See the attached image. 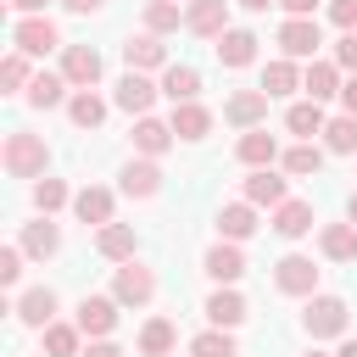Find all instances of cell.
Returning <instances> with one entry per match:
<instances>
[{
    "label": "cell",
    "mask_w": 357,
    "mask_h": 357,
    "mask_svg": "<svg viewBox=\"0 0 357 357\" xmlns=\"http://www.w3.org/2000/svg\"><path fill=\"white\" fill-rule=\"evenodd\" d=\"M0 162L11 178H45V162H50V145L45 134H28V128H11L6 145H0Z\"/></svg>",
    "instance_id": "obj_1"
},
{
    "label": "cell",
    "mask_w": 357,
    "mask_h": 357,
    "mask_svg": "<svg viewBox=\"0 0 357 357\" xmlns=\"http://www.w3.org/2000/svg\"><path fill=\"white\" fill-rule=\"evenodd\" d=\"M346 318H351V312H346L340 296H312L307 312H301V324H307L312 340H340V335H346Z\"/></svg>",
    "instance_id": "obj_2"
},
{
    "label": "cell",
    "mask_w": 357,
    "mask_h": 357,
    "mask_svg": "<svg viewBox=\"0 0 357 357\" xmlns=\"http://www.w3.org/2000/svg\"><path fill=\"white\" fill-rule=\"evenodd\" d=\"M112 296H117L123 307H145V301L156 296V273H151L145 262H134V257H128V262L117 268V279H112Z\"/></svg>",
    "instance_id": "obj_3"
},
{
    "label": "cell",
    "mask_w": 357,
    "mask_h": 357,
    "mask_svg": "<svg viewBox=\"0 0 357 357\" xmlns=\"http://www.w3.org/2000/svg\"><path fill=\"white\" fill-rule=\"evenodd\" d=\"M117 307H123L117 296H84V301H78V318H73V324H78V329H84L89 340H106V335L117 329Z\"/></svg>",
    "instance_id": "obj_4"
},
{
    "label": "cell",
    "mask_w": 357,
    "mask_h": 357,
    "mask_svg": "<svg viewBox=\"0 0 357 357\" xmlns=\"http://www.w3.org/2000/svg\"><path fill=\"white\" fill-rule=\"evenodd\" d=\"M318 45H324V33H318V22H312V17H290V22L279 28V50H284L290 61H312V56H318Z\"/></svg>",
    "instance_id": "obj_5"
},
{
    "label": "cell",
    "mask_w": 357,
    "mask_h": 357,
    "mask_svg": "<svg viewBox=\"0 0 357 357\" xmlns=\"http://www.w3.org/2000/svg\"><path fill=\"white\" fill-rule=\"evenodd\" d=\"M273 284L284 290V296H312L318 290V268H312V257H279L273 262Z\"/></svg>",
    "instance_id": "obj_6"
},
{
    "label": "cell",
    "mask_w": 357,
    "mask_h": 357,
    "mask_svg": "<svg viewBox=\"0 0 357 357\" xmlns=\"http://www.w3.org/2000/svg\"><path fill=\"white\" fill-rule=\"evenodd\" d=\"M184 28L201 39H223L229 33V0H190L184 6Z\"/></svg>",
    "instance_id": "obj_7"
},
{
    "label": "cell",
    "mask_w": 357,
    "mask_h": 357,
    "mask_svg": "<svg viewBox=\"0 0 357 357\" xmlns=\"http://www.w3.org/2000/svg\"><path fill=\"white\" fill-rule=\"evenodd\" d=\"M61 78H67L73 89H95V84H100V50L67 45V50H61Z\"/></svg>",
    "instance_id": "obj_8"
},
{
    "label": "cell",
    "mask_w": 357,
    "mask_h": 357,
    "mask_svg": "<svg viewBox=\"0 0 357 357\" xmlns=\"http://www.w3.org/2000/svg\"><path fill=\"white\" fill-rule=\"evenodd\" d=\"M11 39H17V50H28V56H45V50L61 45V33H56L50 17H22V22L11 28Z\"/></svg>",
    "instance_id": "obj_9"
},
{
    "label": "cell",
    "mask_w": 357,
    "mask_h": 357,
    "mask_svg": "<svg viewBox=\"0 0 357 357\" xmlns=\"http://www.w3.org/2000/svg\"><path fill=\"white\" fill-rule=\"evenodd\" d=\"M268 100H273V95H262V89H240V95L223 100V123H234V128H257V123L268 117Z\"/></svg>",
    "instance_id": "obj_10"
},
{
    "label": "cell",
    "mask_w": 357,
    "mask_h": 357,
    "mask_svg": "<svg viewBox=\"0 0 357 357\" xmlns=\"http://www.w3.org/2000/svg\"><path fill=\"white\" fill-rule=\"evenodd\" d=\"M156 95H162V89H156V84H151V78H145V73H134V67H128V78H123V84H117V95H112V100H117V106H123V112H128V117H145V112H151V100H156Z\"/></svg>",
    "instance_id": "obj_11"
},
{
    "label": "cell",
    "mask_w": 357,
    "mask_h": 357,
    "mask_svg": "<svg viewBox=\"0 0 357 357\" xmlns=\"http://www.w3.org/2000/svg\"><path fill=\"white\" fill-rule=\"evenodd\" d=\"M17 318H22L28 329H45V324H56V290H50V284H33V290H22V296H17Z\"/></svg>",
    "instance_id": "obj_12"
},
{
    "label": "cell",
    "mask_w": 357,
    "mask_h": 357,
    "mask_svg": "<svg viewBox=\"0 0 357 357\" xmlns=\"http://www.w3.org/2000/svg\"><path fill=\"white\" fill-rule=\"evenodd\" d=\"M123 61L134 67V73H151V67H167V50H162V33H134L128 45H123Z\"/></svg>",
    "instance_id": "obj_13"
},
{
    "label": "cell",
    "mask_w": 357,
    "mask_h": 357,
    "mask_svg": "<svg viewBox=\"0 0 357 357\" xmlns=\"http://www.w3.org/2000/svg\"><path fill=\"white\" fill-rule=\"evenodd\" d=\"M156 190H162V167H156V156H139V162H128V167H123V195L151 201Z\"/></svg>",
    "instance_id": "obj_14"
},
{
    "label": "cell",
    "mask_w": 357,
    "mask_h": 357,
    "mask_svg": "<svg viewBox=\"0 0 357 357\" xmlns=\"http://www.w3.org/2000/svg\"><path fill=\"white\" fill-rule=\"evenodd\" d=\"M206 273H212L218 284H234V279L245 273V251H240V240H218V245L206 251Z\"/></svg>",
    "instance_id": "obj_15"
},
{
    "label": "cell",
    "mask_w": 357,
    "mask_h": 357,
    "mask_svg": "<svg viewBox=\"0 0 357 357\" xmlns=\"http://www.w3.org/2000/svg\"><path fill=\"white\" fill-rule=\"evenodd\" d=\"M301 89H307V100H329V95H340V61H307V73H301Z\"/></svg>",
    "instance_id": "obj_16"
},
{
    "label": "cell",
    "mask_w": 357,
    "mask_h": 357,
    "mask_svg": "<svg viewBox=\"0 0 357 357\" xmlns=\"http://www.w3.org/2000/svg\"><path fill=\"white\" fill-rule=\"evenodd\" d=\"M167 123H173V134H178V139H206V134H212V112H206L201 100H178Z\"/></svg>",
    "instance_id": "obj_17"
},
{
    "label": "cell",
    "mask_w": 357,
    "mask_h": 357,
    "mask_svg": "<svg viewBox=\"0 0 357 357\" xmlns=\"http://www.w3.org/2000/svg\"><path fill=\"white\" fill-rule=\"evenodd\" d=\"M173 139H178V134H173V123H162V117H151V112L134 123V151H139V156H162Z\"/></svg>",
    "instance_id": "obj_18"
},
{
    "label": "cell",
    "mask_w": 357,
    "mask_h": 357,
    "mask_svg": "<svg viewBox=\"0 0 357 357\" xmlns=\"http://www.w3.org/2000/svg\"><path fill=\"white\" fill-rule=\"evenodd\" d=\"M234 156H240L245 167H273V156H279V139H273L268 128H245V134H240V145H234Z\"/></svg>",
    "instance_id": "obj_19"
},
{
    "label": "cell",
    "mask_w": 357,
    "mask_h": 357,
    "mask_svg": "<svg viewBox=\"0 0 357 357\" xmlns=\"http://www.w3.org/2000/svg\"><path fill=\"white\" fill-rule=\"evenodd\" d=\"M312 223H318L312 218V201H279L273 206V234H284V240H301Z\"/></svg>",
    "instance_id": "obj_20"
},
{
    "label": "cell",
    "mask_w": 357,
    "mask_h": 357,
    "mask_svg": "<svg viewBox=\"0 0 357 357\" xmlns=\"http://www.w3.org/2000/svg\"><path fill=\"white\" fill-rule=\"evenodd\" d=\"M17 245H22V251H28L33 262H45V257H56V251H61V229H56V223H50V218L39 212V223H28Z\"/></svg>",
    "instance_id": "obj_21"
},
{
    "label": "cell",
    "mask_w": 357,
    "mask_h": 357,
    "mask_svg": "<svg viewBox=\"0 0 357 357\" xmlns=\"http://www.w3.org/2000/svg\"><path fill=\"white\" fill-rule=\"evenodd\" d=\"M318 251L329 262H351L357 257V223H324L318 229Z\"/></svg>",
    "instance_id": "obj_22"
},
{
    "label": "cell",
    "mask_w": 357,
    "mask_h": 357,
    "mask_svg": "<svg viewBox=\"0 0 357 357\" xmlns=\"http://www.w3.org/2000/svg\"><path fill=\"white\" fill-rule=\"evenodd\" d=\"M95 251H100L106 262H128V257L139 251V240H134V229H128V223H106V229L95 234Z\"/></svg>",
    "instance_id": "obj_23"
},
{
    "label": "cell",
    "mask_w": 357,
    "mask_h": 357,
    "mask_svg": "<svg viewBox=\"0 0 357 357\" xmlns=\"http://www.w3.org/2000/svg\"><path fill=\"white\" fill-rule=\"evenodd\" d=\"M206 318H212L218 329L245 324V296H240V290H229V284H223V290H212V296H206Z\"/></svg>",
    "instance_id": "obj_24"
},
{
    "label": "cell",
    "mask_w": 357,
    "mask_h": 357,
    "mask_svg": "<svg viewBox=\"0 0 357 357\" xmlns=\"http://www.w3.org/2000/svg\"><path fill=\"white\" fill-rule=\"evenodd\" d=\"M218 61H223V67H251V61H257V33L229 28V33L218 39Z\"/></svg>",
    "instance_id": "obj_25"
},
{
    "label": "cell",
    "mask_w": 357,
    "mask_h": 357,
    "mask_svg": "<svg viewBox=\"0 0 357 357\" xmlns=\"http://www.w3.org/2000/svg\"><path fill=\"white\" fill-rule=\"evenodd\" d=\"M73 212H78L84 223H95V229H106V223H112V190H100V184H89V190H78V195H73Z\"/></svg>",
    "instance_id": "obj_26"
},
{
    "label": "cell",
    "mask_w": 357,
    "mask_h": 357,
    "mask_svg": "<svg viewBox=\"0 0 357 357\" xmlns=\"http://www.w3.org/2000/svg\"><path fill=\"white\" fill-rule=\"evenodd\" d=\"M67 78L61 73H33V84H28V106H39V112H50V106H61L67 100Z\"/></svg>",
    "instance_id": "obj_27"
},
{
    "label": "cell",
    "mask_w": 357,
    "mask_h": 357,
    "mask_svg": "<svg viewBox=\"0 0 357 357\" xmlns=\"http://www.w3.org/2000/svg\"><path fill=\"white\" fill-rule=\"evenodd\" d=\"M324 100H296L290 112H284V128L290 134H301V139H312V134H324Z\"/></svg>",
    "instance_id": "obj_28"
},
{
    "label": "cell",
    "mask_w": 357,
    "mask_h": 357,
    "mask_svg": "<svg viewBox=\"0 0 357 357\" xmlns=\"http://www.w3.org/2000/svg\"><path fill=\"white\" fill-rule=\"evenodd\" d=\"M218 234H223V240H251V234H257V212H251V201L223 206V212H218Z\"/></svg>",
    "instance_id": "obj_29"
},
{
    "label": "cell",
    "mask_w": 357,
    "mask_h": 357,
    "mask_svg": "<svg viewBox=\"0 0 357 357\" xmlns=\"http://www.w3.org/2000/svg\"><path fill=\"white\" fill-rule=\"evenodd\" d=\"M162 95L178 106V100H195L201 95V73L195 67H162Z\"/></svg>",
    "instance_id": "obj_30"
},
{
    "label": "cell",
    "mask_w": 357,
    "mask_h": 357,
    "mask_svg": "<svg viewBox=\"0 0 357 357\" xmlns=\"http://www.w3.org/2000/svg\"><path fill=\"white\" fill-rule=\"evenodd\" d=\"M245 201H251V206H279V201H290V195H284V178H273L268 167H257V173L245 178Z\"/></svg>",
    "instance_id": "obj_31"
},
{
    "label": "cell",
    "mask_w": 357,
    "mask_h": 357,
    "mask_svg": "<svg viewBox=\"0 0 357 357\" xmlns=\"http://www.w3.org/2000/svg\"><path fill=\"white\" fill-rule=\"evenodd\" d=\"M39 335H45V357H78V351H84V346H78V340H84L78 324H45Z\"/></svg>",
    "instance_id": "obj_32"
},
{
    "label": "cell",
    "mask_w": 357,
    "mask_h": 357,
    "mask_svg": "<svg viewBox=\"0 0 357 357\" xmlns=\"http://www.w3.org/2000/svg\"><path fill=\"white\" fill-rule=\"evenodd\" d=\"M324 145H329L335 156H357V117H351V112L329 117V123H324Z\"/></svg>",
    "instance_id": "obj_33"
},
{
    "label": "cell",
    "mask_w": 357,
    "mask_h": 357,
    "mask_svg": "<svg viewBox=\"0 0 357 357\" xmlns=\"http://www.w3.org/2000/svg\"><path fill=\"white\" fill-rule=\"evenodd\" d=\"M67 117H73L78 128H100V123H106V100H100L95 89H78V95L67 100Z\"/></svg>",
    "instance_id": "obj_34"
},
{
    "label": "cell",
    "mask_w": 357,
    "mask_h": 357,
    "mask_svg": "<svg viewBox=\"0 0 357 357\" xmlns=\"http://www.w3.org/2000/svg\"><path fill=\"white\" fill-rule=\"evenodd\" d=\"M173 340H178V329H173L167 318H151V324L139 329V351H145V357H167Z\"/></svg>",
    "instance_id": "obj_35"
},
{
    "label": "cell",
    "mask_w": 357,
    "mask_h": 357,
    "mask_svg": "<svg viewBox=\"0 0 357 357\" xmlns=\"http://www.w3.org/2000/svg\"><path fill=\"white\" fill-rule=\"evenodd\" d=\"M190 357H240V351H234V335L212 324V329H201V335L190 340Z\"/></svg>",
    "instance_id": "obj_36"
},
{
    "label": "cell",
    "mask_w": 357,
    "mask_h": 357,
    "mask_svg": "<svg viewBox=\"0 0 357 357\" xmlns=\"http://www.w3.org/2000/svg\"><path fill=\"white\" fill-rule=\"evenodd\" d=\"M296 84H301V73H296V61H290V56L262 67V95H290Z\"/></svg>",
    "instance_id": "obj_37"
},
{
    "label": "cell",
    "mask_w": 357,
    "mask_h": 357,
    "mask_svg": "<svg viewBox=\"0 0 357 357\" xmlns=\"http://www.w3.org/2000/svg\"><path fill=\"white\" fill-rule=\"evenodd\" d=\"M318 167H324V151H318L312 139H301V145L284 151V173H290V178H307V173H318Z\"/></svg>",
    "instance_id": "obj_38"
},
{
    "label": "cell",
    "mask_w": 357,
    "mask_h": 357,
    "mask_svg": "<svg viewBox=\"0 0 357 357\" xmlns=\"http://www.w3.org/2000/svg\"><path fill=\"white\" fill-rule=\"evenodd\" d=\"M28 84H33V73H28V50H11V56L0 61V89L17 95V89H28Z\"/></svg>",
    "instance_id": "obj_39"
},
{
    "label": "cell",
    "mask_w": 357,
    "mask_h": 357,
    "mask_svg": "<svg viewBox=\"0 0 357 357\" xmlns=\"http://www.w3.org/2000/svg\"><path fill=\"white\" fill-rule=\"evenodd\" d=\"M67 201H73V190H67L61 178H39V184H33V206H39L45 218H50V212H61Z\"/></svg>",
    "instance_id": "obj_40"
},
{
    "label": "cell",
    "mask_w": 357,
    "mask_h": 357,
    "mask_svg": "<svg viewBox=\"0 0 357 357\" xmlns=\"http://www.w3.org/2000/svg\"><path fill=\"white\" fill-rule=\"evenodd\" d=\"M178 22H184V17H178V0H151V6H145V28H151V33H173Z\"/></svg>",
    "instance_id": "obj_41"
},
{
    "label": "cell",
    "mask_w": 357,
    "mask_h": 357,
    "mask_svg": "<svg viewBox=\"0 0 357 357\" xmlns=\"http://www.w3.org/2000/svg\"><path fill=\"white\" fill-rule=\"evenodd\" d=\"M22 257H28L22 245H6V251H0V284H17V279H22Z\"/></svg>",
    "instance_id": "obj_42"
},
{
    "label": "cell",
    "mask_w": 357,
    "mask_h": 357,
    "mask_svg": "<svg viewBox=\"0 0 357 357\" xmlns=\"http://www.w3.org/2000/svg\"><path fill=\"white\" fill-rule=\"evenodd\" d=\"M329 17H335V28H340V33H357V0H335V6H329Z\"/></svg>",
    "instance_id": "obj_43"
},
{
    "label": "cell",
    "mask_w": 357,
    "mask_h": 357,
    "mask_svg": "<svg viewBox=\"0 0 357 357\" xmlns=\"http://www.w3.org/2000/svg\"><path fill=\"white\" fill-rule=\"evenodd\" d=\"M335 61H340L346 73H357V33H346V39L335 45Z\"/></svg>",
    "instance_id": "obj_44"
},
{
    "label": "cell",
    "mask_w": 357,
    "mask_h": 357,
    "mask_svg": "<svg viewBox=\"0 0 357 357\" xmlns=\"http://www.w3.org/2000/svg\"><path fill=\"white\" fill-rule=\"evenodd\" d=\"M78 357H128V351H123V346H112V340H89Z\"/></svg>",
    "instance_id": "obj_45"
},
{
    "label": "cell",
    "mask_w": 357,
    "mask_h": 357,
    "mask_svg": "<svg viewBox=\"0 0 357 357\" xmlns=\"http://www.w3.org/2000/svg\"><path fill=\"white\" fill-rule=\"evenodd\" d=\"M340 106H346V112H351V117H357V73H351V78H346V84H340Z\"/></svg>",
    "instance_id": "obj_46"
},
{
    "label": "cell",
    "mask_w": 357,
    "mask_h": 357,
    "mask_svg": "<svg viewBox=\"0 0 357 357\" xmlns=\"http://www.w3.org/2000/svg\"><path fill=\"white\" fill-rule=\"evenodd\" d=\"M279 6H284L290 17H312V6H318V0H279Z\"/></svg>",
    "instance_id": "obj_47"
},
{
    "label": "cell",
    "mask_w": 357,
    "mask_h": 357,
    "mask_svg": "<svg viewBox=\"0 0 357 357\" xmlns=\"http://www.w3.org/2000/svg\"><path fill=\"white\" fill-rule=\"evenodd\" d=\"M11 11H22V17H33V11H45V0H6Z\"/></svg>",
    "instance_id": "obj_48"
},
{
    "label": "cell",
    "mask_w": 357,
    "mask_h": 357,
    "mask_svg": "<svg viewBox=\"0 0 357 357\" xmlns=\"http://www.w3.org/2000/svg\"><path fill=\"white\" fill-rule=\"evenodd\" d=\"M67 11H78V17H89V11H100V0H61Z\"/></svg>",
    "instance_id": "obj_49"
},
{
    "label": "cell",
    "mask_w": 357,
    "mask_h": 357,
    "mask_svg": "<svg viewBox=\"0 0 357 357\" xmlns=\"http://www.w3.org/2000/svg\"><path fill=\"white\" fill-rule=\"evenodd\" d=\"M240 11H268V6H279V0H234Z\"/></svg>",
    "instance_id": "obj_50"
},
{
    "label": "cell",
    "mask_w": 357,
    "mask_h": 357,
    "mask_svg": "<svg viewBox=\"0 0 357 357\" xmlns=\"http://www.w3.org/2000/svg\"><path fill=\"white\" fill-rule=\"evenodd\" d=\"M335 357H357V340H340V351Z\"/></svg>",
    "instance_id": "obj_51"
},
{
    "label": "cell",
    "mask_w": 357,
    "mask_h": 357,
    "mask_svg": "<svg viewBox=\"0 0 357 357\" xmlns=\"http://www.w3.org/2000/svg\"><path fill=\"white\" fill-rule=\"evenodd\" d=\"M346 218H351V223H357V190H351V201H346Z\"/></svg>",
    "instance_id": "obj_52"
},
{
    "label": "cell",
    "mask_w": 357,
    "mask_h": 357,
    "mask_svg": "<svg viewBox=\"0 0 357 357\" xmlns=\"http://www.w3.org/2000/svg\"><path fill=\"white\" fill-rule=\"evenodd\" d=\"M307 357H324V351H307Z\"/></svg>",
    "instance_id": "obj_53"
}]
</instances>
